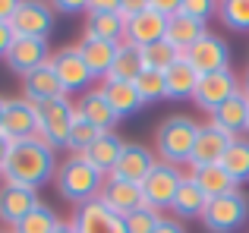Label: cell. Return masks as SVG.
I'll list each match as a JSON object with an SVG mask.
<instances>
[{
  "label": "cell",
  "instance_id": "6da1fadb",
  "mask_svg": "<svg viewBox=\"0 0 249 233\" xmlns=\"http://www.w3.org/2000/svg\"><path fill=\"white\" fill-rule=\"evenodd\" d=\"M57 167H60L57 151L32 135V139H22V142H10L6 161L0 167V180L29 186V189H41V186L54 183Z\"/></svg>",
  "mask_w": 249,
  "mask_h": 233
},
{
  "label": "cell",
  "instance_id": "7a4b0ae2",
  "mask_svg": "<svg viewBox=\"0 0 249 233\" xmlns=\"http://www.w3.org/2000/svg\"><path fill=\"white\" fill-rule=\"evenodd\" d=\"M199 126L193 116L186 114H170L158 123L155 129V158L161 164H189L193 158V148H196V135H199Z\"/></svg>",
  "mask_w": 249,
  "mask_h": 233
},
{
  "label": "cell",
  "instance_id": "3957f363",
  "mask_svg": "<svg viewBox=\"0 0 249 233\" xmlns=\"http://www.w3.org/2000/svg\"><path fill=\"white\" fill-rule=\"evenodd\" d=\"M104 180L107 177H104L101 170H95L82 154H70V158H63L60 167H57L54 186H57V192H60L67 202H73L76 208H79V205H85V202H91V199L101 196Z\"/></svg>",
  "mask_w": 249,
  "mask_h": 233
},
{
  "label": "cell",
  "instance_id": "277c9868",
  "mask_svg": "<svg viewBox=\"0 0 249 233\" xmlns=\"http://www.w3.org/2000/svg\"><path fill=\"white\" fill-rule=\"evenodd\" d=\"M38 111V133L35 139H41L48 148H67L70 129L76 123V101H70V95H60V98H51L35 104Z\"/></svg>",
  "mask_w": 249,
  "mask_h": 233
},
{
  "label": "cell",
  "instance_id": "5b68a950",
  "mask_svg": "<svg viewBox=\"0 0 249 233\" xmlns=\"http://www.w3.org/2000/svg\"><path fill=\"white\" fill-rule=\"evenodd\" d=\"M202 227L208 233H237L249 221V199L246 192H227V196L208 199L205 211H202Z\"/></svg>",
  "mask_w": 249,
  "mask_h": 233
},
{
  "label": "cell",
  "instance_id": "8992f818",
  "mask_svg": "<svg viewBox=\"0 0 249 233\" xmlns=\"http://www.w3.org/2000/svg\"><path fill=\"white\" fill-rule=\"evenodd\" d=\"M183 180H186V173H183L180 167L161 164V161H158L155 170L142 180V199H145V205H148V208H155V211H161V215L170 211V205H174V199H177V192H180Z\"/></svg>",
  "mask_w": 249,
  "mask_h": 233
},
{
  "label": "cell",
  "instance_id": "52a82bcc",
  "mask_svg": "<svg viewBox=\"0 0 249 233\" xmlns=\"http://www.w3.org/2000/svg\"><path fill=\"white\" fill-rule=\"evenodd\" d=\"M48 63H51V69H54V76L60 79V85H63L67 95H82V92H89V85L95 82L89 63H85L82 54H79V44H67V48L54 50Z\"/></svg>",
  "mask_w": 249,
  "mask_h": 233
},
{
  "label": "cell",
  "instance_id": "ba28073f",
  "mask_svg": "<svg viewBox=\"0 0 249 233\" xmlns=\"http://www.w3.org/2000/svg\"><path fill=\"white\" fill-rule=\"evenodd\" d=\"M183 57L193 63V69L199 76L231 69V44H227L221 35H214V32H205V35H202Z\"/></svg>",
  "mask_w": 249,
  "mask_h": 233
},
{
  "label": "cell",
  "instance_id": "9c48e42d",
  "mask_svg": "<svg viewBox=\"0 0 249 233\" xmlns=\"http://www.w3.org/2000/svg\"><path fill=\"white\" fill-rule=\"evenodd\" d=\"M240 92V76L233 69H221V73H208V76H199V85H196V95H193V104L199 111L212 114L224 104L227 98Z\"/></svg>",
  "mask_w": 249,
  "mask_h": 233
},
{
  "label": "cell",
  "instance_id": "30bf717a",
  "mask_svg": "<svg viewBox=\"0 0 249 233\" xmlns=\"http://www.w3.org/2000/svg\"><path fill=\"white\" fill-rule=\"evenodd\" d=\"M10 25L22 38H51V32H54V6L48 0H19V10L13 13Z\"/></svg>",
  "mask_w": 249,
  "mask_h": 233
},
{
  "label": "cell",
  "instance_id": "8fae6325",
  "mask_svg": "<svg viewBox=\"0 0 249 233\" xmlns=\"http://www.w3.org/2000/svg\"><path fill=\"white\" fill-rule=\"evenodd\" d=\"M48 60H51L48 38H22V35H16V41L10 44V50H6V57H3V63L16 76L35 73V69L48 67Z\"/></svg>",
  "mask_w": 249,
  "mask_h": 233
},
{
  "label": "cell",
  "instance_id": "7c38bea8",
  "mask_svg": "<svg viewBox=\"0 0 249 233\" xmlns=\"http://www.w3.org/2000/svg\"><path fill=\"white\" fill-rule=\"evenodd\" d=\"M155 164H158V158H155V151L148 145H142V142H123V151H120V158H117L110 177L123 180V183L142 186V180L155 170Z\"/></svg>",
  "mask_w": 249,
  "mask_h": 233
},
{
  "label": "cell",
  "instance_id": "4fadbf2b",
  "mask_svg": "<svg viewBox=\"0 0 249 233\" xmlns=\"http://www.w3.org/2000/svg\"><path fill=\"white\" fill-rule=\"evenodd\" d=\"M73 227H76V233H129L126 221L117 211H110L101 199H91V202L76 208Z\"/></svg>",
  "mask_w": 249,
  "mask_h": 233
},
{
  "label": "cell",
  "instance_id": "5bb4252c",
  "mask_svg": "<svg viewBox=\"0 0 249 233\" xmlns=\"http://www.w3.org/2000/svg\"><path fill=\"white\" fill-rule=\"evenodd\" d=\"M38 202H41V199H38V189L0 180V224H3V227L13 230Z\"/></svg>",
  "mask_w": 249,
  "mask_h": 233
},
{
  "label": "cell",
  "instance_id": "9a60e30c",
  "mask_svg": "<svg viewBox=\"0 0 249 233\" xmlns=\"http://www.w3.org/2000/svg\"><path fill=\"white\" fill-rule=\"evenodd\" d=\"M38 133V111L32 101L19 98H3V135L10 142L32 139Z\"/></svg>",
  "mask_w": 249,
  "mask_h": 233
},
{
  "label": "cell",
  "instance_id": "2e32d148",
  "mask_svg": "<svg viewBox=\"0 0 249 233\" xmlns=\"http://www.w3.org/2000/svg\"><path fill=\"white\" fill-rule=\"evenodd\" d=\"M231 135L221 133L218 126L212 123H202L199 135H196V148H193V158H189V167H202V164H221L227 145H231Z\"/></svg>",
  "mask_w": 249,
  "mask_h": 233
},
{
  "label": "cell",
  "instance_id": "e0dca14e",
  "mask_svg": "<svg viewBox=\"0 0 249 233\" xmlns=\"http://www.w3.org/2000/svg\"><path fill=\"white\" fill-rule=\"evenodd\" d=\"M246 116H249V98L243 92H237L233 98H227L218 111L208 114V123L218 126L221 133H227L231 139H240V135H246Z\"/></svg>",
  "mask_w": 249,
  "mask_h": 233
},
{
  "label": "cell",
  "instance_id": "ac0fdd59",
  "mask_svg": "<svg viewBox=\"0 0 249 233\" xmlns=\"http://www.w3.org/2000/svg\"><path fill=\"white\" fill-rule=\"evenodd\" d=\"M98 199H101V202L107 205L110 211H117L120 217L133 215L136 208H142V205H145V199H142V186H136V183H123V180H114V177L104 180L101 196H98Z\"/></svg>",
  "mask_w": 249,
  "mask_h": 233
},
{
  "label": "cell",
  "instance_id": "d6986e66",
  "mask_svg": "<svg viewBox=\"0 0 249 233\" xmlns=\"http://www.w3.org/2000/svg\"><path fill=\"white\" fill-rule=\"evenodd\" d=\"M76 116L89 120L91 126L101 129V133H110V129L120 123V116H117L114 107L107 104V98H104L101 88H89V92L79 95V101H76Z\"/></svg>",
  "mask_w": 249,
  "mask_h": 233
},
{
  "label": "cell",
  "instance_id": "ffe728a7",
  "mask_svg": "<svg viewBox=\"0 0 249 233\" xmlns=\"http://www.w3.org/2000/svg\"><path fill=\"white\" fill-rule=\"evenodd\" d=\"M164 32H167V16L155 13L152 6L126 19V41L136 44V48H145V44L161 41V38H164Z\"/></svg>",
  "mask_w": 249,
  "mask_h": 233
},
{
  "label": "cell",
  "instance_id": "44dd1931",
  "mask_svg": "<svg viewBox=\"0 0 249 233\" xmlns=\"http://www.w3.org/2000/svg\"><path fill=\"white\" fill-rule=\"evenodd\" d=\"M123 142H126V139H123L117 129H110V133H98V139L82 151V158L89 161L95 170H101L104 177H110V170H114L117 158H120V151H123Z\"/></svg>",
  "mask_w": 249,
  "mask_h": 233
},
{
  "label": "cell",
  "instance_id": "7402d4cb",
  "mask_svg": "<svg viewBox=\"0 0 249 233\" xmlns=\"http://www.w3.org/2000/svg\"><path fill=\"white\" fill-rule=\"evenodd\" d=\"M82 38H98L110 44L126 41V16L123 13H85Z\"/></svg>",
  "mask_w": 249,
  "mask_h": 233
},
{
  "label": "cell",
  "instance_id": "603a6c76",
  "mask_svg": "<svg viewBox=\"0 0 249 233\" xmlns=\"http://www.w3.org/2000/svg\"><path fill=\"white\" fill-rule=\"evenodd\" d=\"M196 85H199V73L193 69V63L186 57L174 63V67L164 69V95L167 101H193Z\"/></svg>",
  "mask_w": 249,
  "mask_h": 233
},
{
  "label": "cell",
  "instance_id": "cb8c5ba5",
  "mask_svg": "<svg viewBox=\"0 0 249 233\" xmlns=\"http://www.w3.org/2000/svg\"><path fill=\"white\" fill-rule=\"evenodd\" d=\"M60 95H67V92H63L60 79L54 76L51 63H48V67H41V69H35V73H29V76H22V98L32 101V104L60 98Z\"/></svg>",
  "mask_w": 249,
  "mask_h": 233
},
{
  "label": "cell",
  "instance_id": "d4e9b609",
  "mask_svg": "<svg viewBox=\"0 0 249 233\" xmlns=\"http://www.w3.org/2000/svg\"><path fill=\"white\" fill-rule=\"evenodd\" d=\"M205 32H208L205 22L186 16V13H174V16H167V32H164V38L174 44L177 50H180V54H186V50L193 48V44L199 41Z\"/></svg>",
  "mask_w": 249,
  "mask_h": 233
},
{
  "label": "cell",
  "instance_id": "484cf974",
  "mask_svg": "<svg viewBox=\"0 0 249 233\" xmlns=\"http://www.w3.org/2000/svg\"><path fill=\"white\" fill-rule=\"evenodd\" d=\"M189 177L196 180L202 192L208 199H218V196H227V192H237L240 186L231 180V173L224 170L221 164H202V167H189Z\"/></svg>",
  "mask_w": 249,
  "mask_h": 233
},
{
  "label": "cell",
  "instance_id": "4316f807",
  "mask_svg": "<svg viewBox=\"0 0 249 233\" xmlns=\"http://www.w3.org/2000/svg\"><path fill=\"white\" fill-rule=\"evenodd\" d=\"M79 54H82V60L89 63L91 76L104 82V79H107V73H110V67H114L117 44L98 41V38H79Z\"/></svg>",
  "mask_w": 249,
  "mask_h": 233
},
{
  "label": "cell",
  "instance_id": "83f0119b",
  "mask_svg": "<svg viewBox=\"0 0 249 233\" xmlns=\"http://www.w3.org/2000/svg\"><path fill=\"white\" fill-rule=\"evenodd\" d=\"M101 92H104L107 104L114 107V114L120 116V120H126V116H136L142 107H145L133 82H101Z\"/></svg>",
  "mask_w": 249,
  "mask_h": 233
},
{
  "label": "cell",
  "instance_id": "f1b7e54d",
  "mask_svg": "<svg viewBox=\"0 0 249 233\" xmlns=\"http://www.w3.org/2000/svg\"><path fill=\"white\" fill-rule=\"evenodd\" d=\"M142 54L136 44L129 41H120L117 44V54H114V67H110L107 79L104 82H136V76L142 73Z\"/></svg>",
  "mask_w": 249,
  "mask_h": 233
},
{
  "label": "cell",
  "instance_id": "f546056e",
  "mask_svg": "<svg viewBox=\"0 0 249 233\" xmlns=\"http://www.w3.org/2000/svg\"><path fill=\"white\" fill-rule=\"evenodd\" d=\"M205 205H208V196L196 186V180L186 173V180H183V186H180V192H177L170 211L177 215V221H180V217H202Z\"/></svg>",
  "mask_w": 249,
  "mask_h": 233
},
{
  "label": "cell",
  "instance_id": "4dcf8cb0",
  "mask_svg": "<svg viewBox=\"0 0 249 233\" xmlns=\"http://www.w3.org/2000/svg\"><path fill=\"white\" fill-rule=\"evenodd\" d=\"M221 167L231 173L233 183H249V135H240L227 145L224 158H221Z\"/></svg>",
  "mask_w": 249,
  "mask_h": 233
},
{
  "label": "cell",
  "instance_id": "1f68e13d",
  "mask_svg": "<svg viewBox=\"0 0 249 233\" xmlns=\"http://www.w3.org/2000/svg\"><path fill=\"white\" fill-rule=\"evenodd\" d=\"M60 224V217H57V211L51 208V205L38 202L35 208L29 211V215L22 217V221L13 227V233H54V227Z\"/></svg>",
  "mask_w": 249,
  "mask_h": 233
},
{
  "label": "cell",
  "instance_id": "d6a6232c",
  "mask_svg": "<svg viewBox=\"0 0 249 233\" xmlns=\"http://www.w3.org/2000/svg\"><path fill=\"white\" fill-rule=\"evenodd\" d=\"M139 54H142V67H145V69H158V73H164L167 67H174V63L183 57L180 50H177L174 44L167 41V38H161V41H155V44L139 48Z\"/></svg>",
  "mask_w": 249,
  "mask_h": 233
},
{
  "label": "cell",
  "instance_id": "836d02e7",
  "mask_svg": "<svg viewBox=\"0 0 249 233\" xmlns=\"http://www.w3.org/2000/svg\"><path fill=\"white\" fill-rule=\"evenodd\" d=\"M218 22L231 32H249V0H218Z\"/></svg>",
  "mask_w": 249,
  "mask_h": 233
},
{
  "label": "cell",
  "instance_id": "e575fe53",
  "mask_svg": "<svg viewBox=\"0 0 249 233\" xmlns=\"http://www.w3.org/2000/svg\"><path fill=\"white\" fill-rule=\"evenodd\" d=\"M136 92H139L142 104H158V101H164V73H158V69H142L139 76H136Z\"/></svg>",
  "mask_w": 249,
  "mask_h": 233
},
{
  "label": "cell",
  "instance_id": "d590c367",
  "mask_svg": "<svg viewBox=\"0 0 249 233\" xmlns=\"http://www.w3.org/2000/svg\"><path fill=\"white\" fill-rule=\"evenodd\" d=\"M98 133L101 129H95L89 120H82V116H76V123H73V129H70V139H67V148L73 154H82L85 148L91 145V142L98 139Z\"/></svg>",
  "mask_w": 249,
  "mask_h": 233
},
{
  "label": "cell",
  "instance_id": "8d00e7d4",
  "mask_svg": "<svg viewBox=\"0 0 249 233\" xmlns=\"http://www.w3.org/2000/svg\"><path fill=\"white\" fill-rule=\"evenodd\" d=\"M161 211L148 208V205H142V208H136L133 215H126L123 221H126V230L129 233H155V227L161 224Z\"/></svg>",
  "mask_w": 249,
  "mask_h": 233
},
{
  "label": "cell",
  "instance_id": "74e56055",
  "mask_svg": "<svg viewBox=\"0 0 249 233\" xmlns=\"http://www.w3.org/2000/svg\"><path fill=\"white\" fill-rule=\"evenodd\" d=\"M180 13H186V16L208 25V19H218V0H183Z\"/></svg>",
  "mask_w": 249,
  "mask_h": 233
},
{
  "label": "cell",
  "instance_id": "f35d334b",
  "mask_svg": "<svg viewBox=\"0 0 249 233\" xmlns=\"http://www.w3.org/2000/svg\"><path fill=\"white\" fill-rule=\"evenodd\" d=\"M54 6V13H67V16H79L89 13V0H48Z\"/></svg>",
  "mask_w": 249,
  "mask_h": 233
},
{
  "label": "cell",
  "instance_id": "ab89813d",
  "mask_svg": "<svg viewBox=\"0 0 249 233\" xmlns=\"http://www.w3.org/2000/svg\"><path fill=\"white\" fill-rule=\"evenodd\" d=\"M180 3H183V0H148V6H152L155 13H161V16H174V13H180Z\"/></svg>",
  "mask_w": 249,
  "mask_h": 233
},
{
  "label": "cell",
  "instance_id": "60d3db41",
  "mask_svg": "<svg viewBox=\"0 0 249 233\" xmlns=\"http://www.w3.org/2000/svg\"><path fill=\"white\" fill-rule=\"evenodd\" d=\"M16 41V32H13L10 22H0V60L6 57V50H10V44Z\"/></svg>",
  "mask_w": 249,
  "mask_h": 233
},
{
  "label": "cell",
  "instance_id": "b9f144b4",
  "mask_svg": "<svg viewBox=\"0 0 249 233\" xmlns=\"http://www.w3.org/2000/svg\"><path fill=\"white\" fill-rule=\"evenodd\" d=\"M89 13H120V0H89Z\"/></svg>",
  "mask_w": 249,
  "mask_h": 233
},
{
  "label": "cell",
  "instance_id": "7bdbcfd3",
  "mask_svg": "<svg viewBox=\"0 0 249 233\" xmlns=\"http://www.w3.org/2000/svg\"><path fill=\"white\" fill-rule=\"evenodd\" d=\"M142 10H148V0H120V13L123 16H136V13H142Z\"/></svg>",
  "mask_w": 249,
  "mask_h": 233
},
{
  "label": "cell",
  "instance_id": "ee69618b",
  "mask_svg": "<svg viewBox=\"0 0 249 233\" xmlns=\"http://www.w3.org/2000/svg\"><path fill=\"white\" fill-rule=\"evenodd\" d=\"M155 233H186V227H183L177 217H161V224L155 227Z\"/></svg>",
  "mask_w": 249,
  "mask_h": 233
},
{
  "label": "cell",
  "instance_id": "f6af8a7d",
  "mask_svg": "<svg viewBox=\"0 0 249 233\" xmlns=\"http://www.w3.org/2000/svg\"><path fill=\"white\" fill-rule=\"evenodd\" d=\"M16 10H19V0H0V22H10Z\"/></svg>",
  "mask_w": 249,
  "mask_h": 233
},
{
  "label": "cell",
  "instance_id": "bcb514c9",
  "mask_svg": "<svg viewBox=\"0 0 249 233\" xmlns=\"http://www.w3.org/2000/svg\"><path fill=\"white\" fill-rule=\"evenodd\" d=\"M6 151H10V139L0 133V167H3V161H6Z\"/></svg>",
  "mask_w": 249,
  "mask_h": 233
},
{
  "label": "cell",
  "instance_id": "7dc6e473",
  "mask_svg": "<svg viewBox=\"0 0 249 233\" xmlns=\"http://www.w3.org/2000/svg\"><path fill=\"white\" fill-rule=\"evenodd\" d=\"M54 233H76V227H73V221H60L54 227Z\"/></svg>",
  "mask_w": 249,
  "mask_h": 233
},
{
  "label": "cell",
  "instance_id": "c3c4849f",
  "mask_svg": "<svg viewBox=\"0 0 249 233\" xmlns=\"http://www.w3.org/2000/svg\"><path fill=\"white\" fill-rule=\"evenodd\" d=\"M240 92L249 98V67H246V73H243V79H240Z\"/></svg>",
  "mask_w": 249,
  "mask_h": 233
},
{
  "label": "cell",
  "instance_id": "681fc988",
  "mask_svg": "<svg viewBox=\"0 0 249 233\" xmlns=\"http://www.w3.org/2000/svg\"><path fill=\"white\" fill-rule=\"evenodd\" d=\"M0 133H3V98H0Z\"/></svg>",
  "mask_w": 249,
  "mask_h": 233
},
{
  "label": "cell",
  "instance_id": "f907efd6",
  "mask_svg": "<svg viewBox=\"0 0 249 233\" xmlns=\"http://www.w3.org/2000/svg\"><path fill=\"white\" fill-rule=\"evenodd\" d=\"M0 233H13V230H10V227H0Z\"/></svg>",
  "mask_w": 249,
  "mask_h": 233
},
{
  "label": "cell",
  "instance_id": "816d5d0a",
  "mask_svg": "<svg viewBox=\"0 0 249 233\" xmlns=\"http://www.w3.org/2000/svg\"><path fill=\"white\" fill-rule=\"evenodd\" d=\"M246 135H249V116H246Z\"/></svg>",
  "mask_w": 249,
  "mask_h": 233
}]
</instances>
